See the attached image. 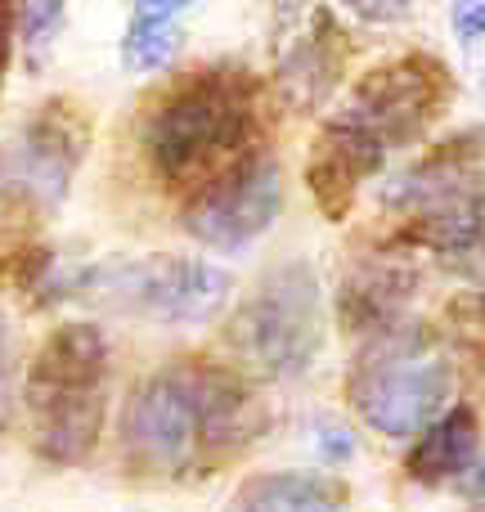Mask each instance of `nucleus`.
<instances>
[{
    "label": "nucleus",
    "mask_w": 485,
    "mask_h": 512,
    "mask_svg": "<svg viewBox=\"0 0 485 512\" xmlns=\"http://www.w3.org/2000/svg\"><path fill=\"white\" fill-rule=\"evenodd\" d=\"M256 135V81L239 63H203L171 81L144 117V158L167 189L216 180L243 162Z\"/></svg>",
    "instance_id": "f257e3e1"
},
{
    "label": "nucleus",
    "mask_w": 485,
    "mask_h": 512,
    "mask_svg": "<svg viewBox=\"0 0 485 512\" xmlns=\"http://www.w3.org/2000/svg\"><path fill=\"white\" fill-rule=\"evenodd\" d=\"M454 360L432 328L391 324L346 373V400L364 427L409 441L450 409Z\"/></svg>",
    "instance_id": "f03ea898"
},
{
    "label": "nucleus",
    "mask_w": 485,
    "mask_h": 512,
    "mask_svg": "<svg viewBox=\"0 0 485 512\" xmlns=\"http://www.w3.org/2000/svg\"><path fill=\"white\" fill-rule=\"evenodd\" d=\"M230 351L247 373L292 382L324 351V288L310 261H279L230 319Z\"/></svg>",
    "instance_id": "7ed1b4c3"
},
{
    "label": "nucleus",
    "mask_w": 485,
    "mask_h": 512,
    "mask_svg": "<svg viewBox=\"0 0 485 512\" xmlns=\"http://www.w3.org/2000/svg\"><path fill=\"white\" fill-rule=\"evenodd\" d=\"M122 459L144 477H180L207 463L198 355L162 364L131 387L117 423Z\"/></svg>",
    "instance_id": "20e7f679"
},
{
    "label": "nucleus",
    "mask_w": 485,
    "mask_h": 512,
    "mask_svg": "<svg viewBox=\"0 0 485 512\" xmlns=\"http://www.w3.org/2000/svg\"><path fill=\"white\" fill-rule=\"evenodd\" d=\"M86 297L108 301L113 310L153 319L162 328L207 324L234 297L230 270L207 256H144V261H108L90 270Z\"/></svg>",
    "instance_id": "39448f33"
},
{
    "label": "nucleus",
    "mask_w": 485,
    "mask_h": 512,
    "mask_svg": "<svg viewBox=\"0 0 485 512\" xmlns=\"http://www.w3.org/2000/svg\"><path fill=\"white\" fill-rule=\"evenodd\" d=\"M90 144V126L68 99H50L0 144V203L18 212H54Z\"/></svg>",
    "instance_id": "423d86ee"
},
{
    "label": "nucleus",
    "mask_w": 485,
    "mask_h": 512,
    "mask_svg": "<svg viewBox=\"0 0 485 512\" xmlns=\"http://www.w3.org/2000/svg\"><path fill=\"white\" fill-rule=\"evenodd\" d=\"M283 212V171L270 153H247L230 171L198 185L180 207V225L212 252H247L274 230Z\"/></svg>",
    "instance_id": "0eeeda50"
},
{
    "label": "nucleus",
    "mask_w": 485,
    "mask_h": 512,
    "mask_svg": "<svg viewBox=\"0 0 485 512\" xmlns=\"http://www.w3.org/2000/svg\"><path fill=\"white\" fill-rule=\"evenodd\" d=\"M454 95V77L436 54H400V59L378 63L373 72H364L360 86L351 90L346 108L337 117L351 126H360L364 135L382 144V149H400L414 135H423V126L441 113V104Z\"/></svg>",
    "instance_id": "6e6552de"
},
{
    "label": "nucleus",
    "mask_w": 485,
    "mask_h": 512,
    "mask_svg": "<svg viewBox=\"0 0 485 512\" xmlns=\"http://www.w3.org/2000/svg\"><path fill=\"white\" fill-rule=\"evenodd\" d=\"M108 373H113V342L95 319H68L59 324L23 373V405L27 414H41L72 400L108 396Z\"/></svg>",
    "instance_id": "1a4fd4ad"
},
{
    "label": "nucleus",
    "mask_w": 485,
    "mask_h": 512,
    "mask_svg": "<svg viewBox=\"0 0 485 512\" xmlns=\"http://www.w3.org/2000/svg\"><path fill=\"white\" fill-rule=\"evenodd\" d=\"M337 23L328 9H310L306 27L283 45L279 63H274V90L288 108L297 113H315L328 104L342 81V41H337Z\"/></svg>",
    "instance_id": "9d476101"
},
{
    "label": "nucleus",
    "mask_w": 485,
    "mask_h": 512,
    "mask_svg": "<svg viewBox=\"0 0 485 512\" xmlns=\"http://www.w3.org/2000/svg\"><path fill=\"white\" fill-rule=\"evenodd\" d=\"M418 274L396 256H364L337 283V315L355 333H387L391 319L400 315V306L409 301Z\"/></svg>",
    "instance_id": "9b49d317"
},
{
    "label": "nucleus",
    "mask_w": 485,
    "mask_h": 512,
    "mask_svg": "<svg viewBox=\"0 0 485 512\" xmlns=\"http://www.w3.org/2000/svg\"><path fill=\"white\" fill-rule=\"evenodd\" d=\"M481 459V418L472 405H450L423 436H414L405 454V477L418 486L463 481Z\"/></svg>",
    "instance_id": "f8f14e48"
},
{
    "label": "nucleus",
    "mask_w": 485,
    "mask_h": 512,
    "mask_svg": "<svg viewBox=\"0 0 485 512\" xmlns=\"http://www.w3.org/2000/svg\"><path fill=\"white\" fill-rule=\"evenodd\" d=\"M346 486L324 472H252L225 512H337Z\"/></svg>",
    "instance_id": "ddd939ff"
},
{
    "label": "nucleus",
    "mask_w": 485,
    "mask_h": 512,
    "mask_svg": "<svg viewBox=\"0 0 485 512\" xmlns=\"http://www.w3.org/2000/svg\"><path fill=\"white\" fill-rule=\"evenodd\" d=\"M189 5H135L122 32V68L135 77L171 68V59L185 45Z\"/></svg>",
    "instance_id": "4468645a"
},
{
    "label": "nucleus",
    "mask_w": 485,
    "mask_h": 512,
    "mask_svg": "<svg viewBox=\"0 0 485 512\" xmlns=\"http://www.w3.org/2000/svg\"><path fill=\"white\" fill-rule=\"evenodd\" d=\"M63 18H68V9H63V5H18L14 9V36H18V45H23V50L36 59L41 50H50V45H54Z\"/></svg>",
    "instance_id": "2eb2a0df"
},
{
    "label": "nucleus",
    "mask_w": 485,
    "mask_h": 512,
    "mask_svg": "<svg viewBox=\"0 0 485 512\" xmlns=\"http://www.w3.org/2000/svg\"><path fill=\"white\" fill-rule=\"evenodd\" d=\"M310 441H315V454L328 468H342V463L355 459V432L346 423H337V418H315Z\"/></svg>",
    "instance_id": "dca6fc26"
},
{
    "label": "nucleus",
    "mask_w": 485,
    "mask_h": 512,
    "mask_svg": "<svg viewBox=\"0 0 485 512\" xmlns=\"http://www.w3.org/2000/svg\"><path fill=\"white\" fill-rule=\"evenodd\" d=\"M450 23L463 50H472L485 36V5H450Z\"/></svg>",
    "instance_id": "f3484780"
},
{
    "label": "nucleus",
    "mask_w": 485,
    "mask_h": 512,
    "mask_svg": "<svg viewBox=\"0 0 485 512\" xmlns=\"http://www.w3.org/2000/svg\"><path fill=\"white\" fill-rule=\"evenodd\" d=\"M18 36H14V9L0 5V86H5V68H9V54H14Z\"/></svg>",
    "instance_id": "a211bd4d"
},
{
    "label": "nucleus",
    "mask_w": 485,
    "mask_h": 512,
    "mask_svg": "<svg viewBox=\"0 0 485 512\" xmlns=\"http://www.w3.org/2000/svg\"><path fill=\"white\" fill-rule=\"evenodd\" d=\"M9 414H14V373L9 360H0V432L9 427Z\"/></svg>",
    "instance_id": "6ab92c4d"
},
{
    "label": "nucleus",
    "mask_w": 485,
    "mask_h": 512,
    "mask_svg": "<svg viewBox=\"0 0 485 512\" xmlns=\"http://www.w3.org/2000/svg\"><path fill=\"white\" fill-rule=\"evenodd\" d=\"M459 486H463V490H468V495H472V499H477V504H485V454H481V459H477V463H472V468H468V477H463V481H459Z\"/></svg>",
    "instance_id": "aec40b11"
},
{
    "label": "nucleus",
    "mask_w": 485,
    "mask_h": 512,
    "mask_svg": "<svg viewBox=\"0 0 485 512\" xmlns=\"http://www.w3.org/2000/svg\"><path fill=\"white\" fill-rule=\"evenodd\" d=\"M0 360H9V342H5V315H0Z\"/></svg>",
    "instance_id": "412c9836"
},
{
    "label": "nucleus",
    "mask_w": 485,
    "mask_h": 512,
    "mask_svg": "<svg viewBox=\"0 0 485 512\" xmlns=\"http://www.w3.org/2000/svg\"><path fill=\"white\" fill-rule=\"evenodd\" d=\"M468 512H485V504H472V508H468Z\"/></svg>",
    "instance_id": "4be33fe9"
}]
</instances>
